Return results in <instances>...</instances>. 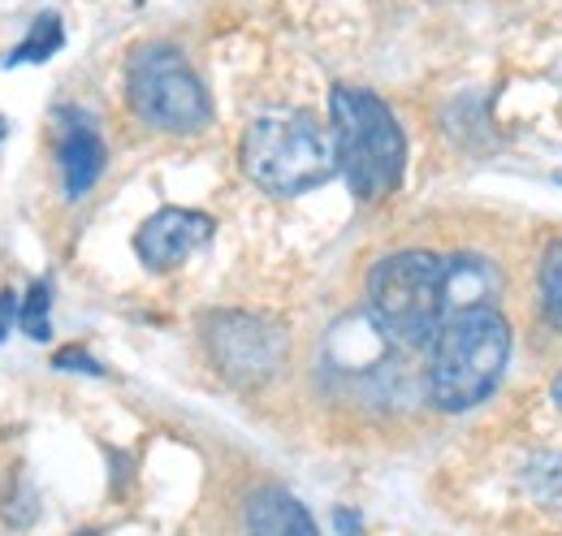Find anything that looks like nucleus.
Instances as JSON below:
<instances>
[{
  "mask_svg": "<svg viewBox=\"0 0 562 536\" xmlns=\"http://www.w3.org/2000/svg\"><path fill=\"white\" fill-rule=\"evenodd\" d=\"M329 118H334L338 169L355 200L376 203L398 191L407 169V134L390 113V104L363 87H334Z\"/></svg>",
  "mask_w": 562,
  "mask_h": 536,
  "instance_id": "1",
  "label": "nucleus"
},
{
  "mask_svg": "<svg viewBox=\"0 0 562 536\" xmlns=\"http://www.w3.org/2000/svg\"><path fill=\"white\" fill-rule=\"evenodd\" d=\"M510 364V325L493 312H459L432 337L428 399L441 411H472L490 399Z\"/></svg>",
  "mask_w": 562,
  "mask_h": 536,
  "instance_id": "2",
  "label": "nucleus"
},
{
  "mask_svg": "<svg viewBox=\"0 0 562 536\" xmlns=\"http://www.w3.org/2000/svg\"><path fill=\"white\" fill-rule=\"evenodd\" d=\"M243 169L273 196H303L338 174V152L312 113H265L243 134Z\"/></svg>",
  "mask_w": 562,
  "mask_h": 536,
  "instance_id": "3",
  "label": "nucleus"
},
{
  "mask_svg": "<svg viewBox=\"0 0 562 536\" xmlns=\"http://www.w3.org/2000/svg\"><path fill=\"white\" fill-rule=\"evenodd\" d=\"M368 312L398 346H428L446 325V260L432 252L385 256L368 277Z\"/></svg>",
  "mask_w": 562,
  "mask_h": 536,
  "instance_id": "4",
  "label": "nucleus"
},
{
  "mask_svg": "<svg viewBox=\"0 0 562 536\" xmlns=\"http://www.w3.org/2000/svg\"><path fill=\"white\" fill-rule=\"evenodd\" d=\"M126 96L143 122L165 134H195L212 122L209 87L169 44H147L131 57Z\"/></svg>",
  "mask_w": 562,
  "mask_h": 536,
  "instance_id": "5",
  "label": "nucleus"
},
{
  "mask_svg": "<svg viewBox=\"0 0 562 536\" xmlns=\"http://www.w3.org/2000/svg\"><path fill=\"white\" fill-rule=\"evenodd\" d=\"M209 350L229 381L251 386V381H265L278 372L285 337L247 312H221L209 321Z\"/></svg>",
  "mask_w": 562,
  "mask_h": 536,
  "instance_id": "6",
  "label": "nucleus"
},
{
  "mask_svg": "<svg viewBox=\"0 0 562 536\" xmlns=\"http://www.w3.org/2000/svg\"><path fill=\"white\" fill-rule=\"evenodd\" d=\"M212 238V216L195 208H160L156 216H147L135 234V252L147 268L165 272L178 268L187 256H195Z\"/></svg>",
  "mask_w": 562,
  "mask_h": 536,
  "instance_id": "7",
  "label": "nucleus"
},
{
  "mask_svg": "<svg viewBox=\"0 0 562 536\" xmlns=\"http://www.w3.org/2000/svg\"><path fill=\"white\" fill-rule=\"evenodd\" d=\"M57 165H61L66 200H82L104 174V143L95 126L74 109L57 113Z\"/></svg>",
  "mask_w": 562,
  "mask_h": 536,
  "instance_id": "8",
  "label": "nucleus"
},
{
  "mask_svg": "<svg viewBox=\"0 0 562 536\" xmlns=\"http://www.w3.org/2000/svg\"><path fill=\"white\" fill-rule=\"evenodd\" d=\"M502 294V277L485 256H446V316L493 308Z\"/></svg>",
  "mask_w": 562,
  "mask_h": 536,
  "instance_id": "9",
  "label": "nucleus"
},
{
  "mask_svg": "<svg viewBox=\"0 0 562 536\" xmlns=\"http://www.w3.org/2000/svg\"><path fill=\"white\" fill-rule=\"evenodd\" d=\"M247 533L251 536H321L307 506L285 489H260L247 502Z\"/></svg>",
  "mask_w": 562,
  "mask_h": 536,
  "instance_id": "10",
  "label": "nucleus"
},
{
  "mask_svg": "<svg viewBox=\"0 0 562 536\" xmlns=\"http://www.w3.org/2000/svg\"><path fill=\"white\" fill-rule=\"evenodd\" d=\"M66 44V31H61V18L57 13H40L35 18V26L26 31V40L9 53V62L4 66H31V62H48L57 48Z\"/></svg>",
  "mask_w": 562,
  "mask_h": 536,
  "instance_id": "11",
  "label": "nucleus"
},
{
  "mask_svg": "<svg viewBox=\"0 0 562 536\" xmlns=\"http://www.w3.org/2000/svg\"><path fill=\"white\" fill-rule=\"evenodd\" d=\"M18 325L26 330V337L48 342V334H53V286L48 281H35L26 290V299L18 303Z\"/></svg>",
  "mask_w": 562,
  "mask_h": 536,
  "instance_id": "12",
  "label": "nucleus"
},
{
  "mask_svg": "<svg viewBox=\"0 0 562 536\" xmlns=\"http://www.w3.org/2000/svg\"><path fill=\"white\" fill-rule=\"evenodd\" d=\"M541 303L546 316L562 325V243H550L541 256Z\"/></svg>",
  "mask_w": 562,
  "mask_h": 536,
  "instance_id": "13",
  "label": "nucleus"
},
{
  "mask_svg": "<svg viewBox=\"0 0 562 536\" xmlns=\"http://www.w3.org/2000/svg\"><path fill=\"white\" fill-rule=\"evenodd\" d=\"M528 484H532V493H537L541 502L562 506V455H546V459H537L532 471H528Z\"/></svg>",
  "mask_w": 562,
  "mask_h": 536,
  "instance_id": "14",
  "label": "nucleus"
},
{
  "mask_svg": "<svg viewBox=\"0 0 562 536\" xmlns=\"http://www.w3.org/2000/svg\"><path fill=\"white\" fill-rule=\"evenodd\" d=\"M57 368H82V372H95V377L104 372L91 355H78V350H61V355H57Z\"/></svg>",
  "mask_w": 562,
  "mask_h": 536,
  "instance_id": "15",
  "label": "nucleus"
},
{
  "mask_svg": "<svg viewBox=\"0 0 562 536\" xmlns=\"http://www.w3.org/2000/svg\"><path fill=\"white\" fill-rule=\"evenodd\" d=\"M13 316H18V299H13V290H4L0 294V337L13 330Z\"/></svg>",
  "mask_w": 562,
  "mask_h": 536,
  "instance_id": "16",
  "label": "nucleus"
},
{
  "mask_svg": "<svg viewBox=\"0 0 562 536\" xmlns=\"http://www.w3.org/2000/svg\"><path fill=\"white\" fill-rule=\"evenodd\" d=\"M334 520H338V528L347 536H359V515H355V511H338Z\"/></svg>",
  "mask_w": 562,
  "mask_h": 536,
  "instance_id": "17",
  "label": "nucleus"
},
{
  "mask_svg": "<svg viewBox=\"0 0 562 536\" xmlns=\"http://www.w3.org/2000/svg\"><path fill=\"white\" fill-rule=\"evenodd\" d=\"M554 402H559V411H562V377L554 381Z\"/></svg>",
  "mask_w": 562,
  "mask_h": 536,
  "instance_id": "18",
  "label": "nucleus"
},
{
  "mask_svg": "<svg viewBox=\"0 0 562 536\" xmlns=\"http://www.w3.org/2000/svg\"><path fill=\"white\" fill-rule=\"evenodd\" d=\"M4 134H9V122H4V118H0V143H4Z\"/></svg>",
  "mask_w": 562,
  "mask_h": 536,
  "instance_id": "19",
  "label": "nucleus"
},
{
  "mask_svg": "<svg viewBox=\"0 0 562 536\" xmlns=\"http://www.w3.org/2000/svg\"><path fill=\"white\" fill-rule=\"evenodd\" d=\"M74 536H100L95 528H82V533H74Z\"/></svg>",
  "mask_w": 562,
  "mask_h": 536,
  "instance_id": "20",
  "label": "nucleus"
},
{
  "mask_svg": "<svg viewBox=\"0 0 562 536\" xmlns=\"http://www.w3.org/2000/svg\"><path fill=\"white\" fill-rule=\"evenodd\" d=\"M559 187H562V169H559Z\"/></svg>",
  "mask_w": 562,
  "mask_h": 536,
  "instance_id": "21",
  "label": "nucleus"
}]
</instances>
